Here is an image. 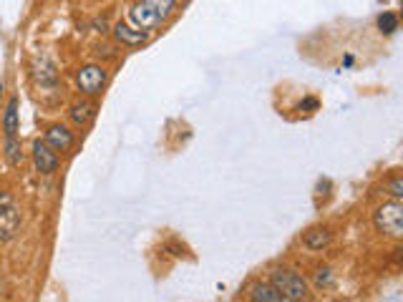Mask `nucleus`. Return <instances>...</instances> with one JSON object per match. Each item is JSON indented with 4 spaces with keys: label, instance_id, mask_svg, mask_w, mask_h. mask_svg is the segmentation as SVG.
<instances>
[{
    "label": "nucleus",
    "instance_id": "obj_1",
    "mask_svg": "<svg viewBox=\"0 0 403 302\" xmlns=\"http://www.w3.org/2000/svg\"><path fill=\"white\" fill-rule=\"evenodd\" d=\"M174 8H177V0H139L129 13V20L139 30H151L161 25L174 13Z\"/></svg>",
    "mask_w": 403,
    "mask_h": 302
},
{
    "label": "nucleus",
    "instance_id": "obj_2",
    "mask_svg": "<svg viewBox=\"0 0 403 302\" xmlns=\"http://www.w3.org/2000/svg\"><path fill=\"white\" fill-rule=\"evenodd\" d=\"M373 224H376L378 232L401 239L403 237V204L401 202H388V204L378 207L376 214H373Z\"/></svg>",
    "mask_w": 403,
    "mask_h": 302
},
{
    "label": "nucleus",
    "instance_id": "obj_3",
    "mask_svg": "<svg viewBox=\"0 0 403 302\" xmlns=\"http://www.w3.org/2000/svg\"><path fill=\"white\" fill-rule=\"evenodd\" d=\"M272 287L280 292L282 300H305L308 297V285L300 275L292 270H275L272 272Z\"/></svg>",
    "mask_w": 403,
    "mask_h": 302
},
{
    "label": "nucleus",
    "instance_id": "obj_4",
    "mask_svg": "<svg viewBox=\"0 0 403 302\" xmlns=\"http://www.w3.org/2000/svg\"><path fill=\"white\" fill-rule=\"evenodd\" d=\"M20 229V212L10 192H0V242H10Z\"/></svg>",
    "mask_w": 403,
    "mask_h": 302
},
{
    "label": "nucleus",
    "instance_id": "obj_5",
    "mask_svg": "<svg viewBox=\"0 0 403 302\" xmlns=\"http://www.w3.org/2000/svg\"><path fill=\"white\" fill-rule=\"evenodd\" d=\"M76 81H78V88H81L83 93L93 96V93H98L101 86L106 83V71H104L101 66H86V68L78 71Z\"/></svg>",
    "mask_w": 403,
    "mask_h": 302
},
{
    "label": "nucleus",
    "instance_id": "obj_6",
    "mask_svg": "<svg viewBox=\"0 0 403 302\" xmlns=\"http://www.w3.org/2000/svg\"><path fill=\"white\" fill-rule=\"evenodd\" d=\"M33 161H36V169L41 174H51L58 166V154H56V149H51L46 141H36L33 144Z\"/></svg>",
    "mask_w": 403,
    "mask_h": 302
},
{
    "label": "nucleus",
    "instance_id": "obj_7",
    "mask_svg": "<svg viewBox=\"0 0 403 302\" xmlns=\"http://www.w3.org/2000/svg\"><path fill=\"white\" fill-rule=\"evenodd\" d=\"M46 144L56 151H66V149H71V144H73V134L68 131L66 126H51V129L46 131Z\"/></svg>",
    "mask_w": 403,
    "mask_h": 302
},
{
    "label": "nucleus",
    "instance_id": "obj_8",
    "mask_svg": "<svg viewBox=\"0 0 403 302\" xmlns=\"http://www.w3.org/2000/svg\"><path fill=\"white\" fill-rule=\"evenodd\" d=\"M114 35H116L119 43H126V46H141V43H146V30H139V28L124 25V23H119L114 28Z\"/></svg>",
    "mask_w": 403,
    "mask_h": 302
},
{
    "label": "nucleus",
    "instance_id": "obj_9",
    "mask_svg": "<svg viewBox=\"0 0 403 302\" xmlns=\"http://www.w3.org/2000/svg\"><path fill=\"white\" fill-rule=\"evenodd\" d=\"M330 239H333V234H330L328 229H323V226L310 229V232H305V237H303L305 247H310V249H323V247L330 244Z\"/></svg>",
    "mask_w": 403,
    "mask_h": 302
},
{
    "label": "nucleus",
    "instance_id": "obj_10",
    "mask_svg": "<svg viewBox=\"0 0 403 302\" xmlns=\"http://www.w3.org/2000/svg\"><path fill=\"white\" fill-rule=\"evenodd\" d=\"M3 129H5V136L18 134V98L15 96L8 101V108H5V116H3Z\"/></svg>",
    "mask_w": 403,
    "mask_h": 302
},
{
    "label": "nucleus",
    "instance_id": "obj_11",
    "mask_svg": "<svg viewBox=\"0 0 403 302\" xmlns=\"http://www.w3.org/2000/svg\"><path fill=\"white\" fill-rule=\"evenodd\" d=\"M250 297L257 302H280V292L272 287V282H257V285H252V290H250Z\"/></svg>",
    "mask_w": 403,
    "mask_h": 302
},
{
    "label": "nucleus",
    "instance_id": "obj_12",
    "mask_svg": "<svg viewBox=\"0 0 403 302\" xmlns=\"http://www.w3.org/2000/svg\"><path fill=\"white\" fill-rule=\"evenodd\" d=\"M71 119H73V124H78V126H86V124L93 119V106H91V103H86V101L76 103V106L71 108Z\"/></svg>",
    "mask_w": 403,
    "mask_h": 302
},
{
    "label": "nucleus",
    "instance_id": "obj_13",
    "mask_svg": "<svg viewBox=\"0 0 403 302\" xmlns=\"http://www.w3.org/2000/svg\"><path fill=\"white\" fill-rule=\"evenodd\" d=\"M5 156L10 161V166H20L23 164V151H20V144L15 136H8L5 139Z\"/></svg>",
    "mask_w": 403,
    "mask_h": 302
},
{
    "label": "nucleus",
    "instance_id": "obj_14",
    "mask_svg": "<svg viewBox=\"0 0 403 302\" xmlns=\"http://www.w3.org/2000/svg\"><path fill=\"white\" fill-rule=\"evenodd\" d=\"M315 285H318L320 290H330V287L335 285L333 270H330V267H320V270L315 272Z\"/></svg>",
    "mask_w": 403,
    "mask_h": 302
},
{
    "label": "nucleus",
    "instance_id": "obj_15",
    "mask_svg": "<svg viewBox=\"0 0 403 302\" xmlns=\"http://www.w3.org/2000/svg\"><path fill=\"white\" fill-rule=\"evenodd\" d=\"M378 28H381V33H393V30L398 28V18H396L393 13H383V15L378 18Z\"/></svg>",
    "mask_w": 403,
    "mask_h": 302
},
{
    "label": "nucleus",
    "instance_id": "obj_16",
    "mask_svg": "<svg viewBox=\"0 0 403 302\" xmlns=\"http://www.w3.org/2000/svg\"><path fill=\"white\" fill-rule=\"evenodd\" d=\"M388 194L396 197V199H401L403 197V179L401 176H393V179L388 181Z\"/></svg>",
    "mask_w": 403,
    "mask_h": 302
},
{
    "label": "nucleus",
    "instance_id": "obj_17",
    "mask_svg": "<svg viewBox=\"0 0 403 302\" xmlns=\"http://www.w3.org/2000/svg\"><path fill=\"white\" fill-rule=\"evenodd\" d=\"M308 108H318V101H315V98H305V101L300 103V111H308Z\"/></svg>",
    "mask_w": 403,
    "mask_h": 302
}]
</instances>
